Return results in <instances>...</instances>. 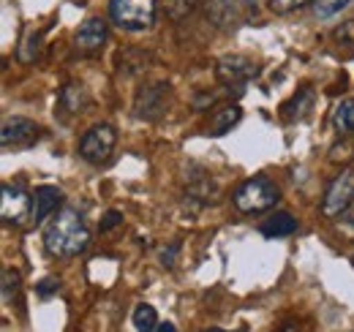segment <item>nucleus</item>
Listing matches in <instances>:
<instances>
[{
	"label": "nucleus",
	"mask_w": 354,
	"mask_h": 332,
	"mask_svg": "<svg viewBox=\"0 0 354 332\" xmlns=\"http://www.w3.org/2000/svg\"><path fill=\"white\" fill-rule=\"evenodd\" d=\"M90 246V232L85 226V218L74 208H63L46 226L44 248L55 259H74L85 253Z\"/></svg>",
	"instance_id": "f257e3e1"
},
{
	"label": "nucleus",
	"mask_w": 354,
	"mask_h": 332,
	"mask_svg": "<svg viewBox=\"0 0 354 332\" xmlns=\"http://www.w3.org/2000/svg\"><path fill=\"white\" fill-rule=\"evenodd\" d=\"M278 199H281V188L275 185V180H270L265 174L243 180L232 194V205L240 212H245V215H257V212L272 210L278 205Z\"/></svg>",
	"instance_id": "f03ea898"
},
{
	"label": "nucleus",
	"mask_w": 354,
	"mask_h": 332,
	"mask_svg": "<svg viewBox=\"0 0 354 332\" xmlns=\"http://www.w3.org/2000/svg\"><path fill=\"white\" fill-rule=\"evenodd\" d=\"M158 0H109V19L129 33L147 30L156 22Z\"/></svg>",
	"instance_id": "7ed1b4c3"
},
{
	"label": "nucleus",
	"mask_w": 354,
	"mask_h": 332,
	"mask_svg": "<svg viewBox=\"0 0 354 332\" xmlns=\"http://www.w3.org/2000/svg\"><path fill=\"white\" fill-rule=\"evenodd\" d=\"M115 145H118V131L112 125H93L80 139V158L93 166L106 164L112 158V153H115Z\"/></svg>",
	"instance_id": "20e7f679"
},
{
	"label": "nucleus",
	"mask_w": 354,
	"mask_h": 332,
	"mask_svg": "<svg viewBox=\"0 0 354 332\" xmlns=\"http://www.w3.org/2000/svg\"><path fill=\"white\" fill-rule=\"evenodd\" d=\"M33 212V194L22 188V183H3L0 188V218L8 226H22L30 221Z\"/></svg>",
	"instance_id": "39448f33"
},
{
	"label": "nucleus",
	"mask_w": 354,
	"mask_h": 332,
	"mask_svg": "<svg viewBox=\"0 0 354 332\" xmlns=\"http://www.w3.org/2000/svg\"><path fill=\"white\" fill-rule=\"evenodd\" d=\"M354 202V169L341 172L322 196V215L324 218H341Z\"/></svg>",
	"instance_id": "423d86ee"
},
{
	"label": "nucleus",
	"mask_w": 354,
	"mask_h": 332,
	"mask_svg": "<svg viewBox=\"0 0 354 332\" xmlns=\"http://www.w3.org/2000/svg\"><path fill=\"white\" fill-rule=\"evenodd\" d=\"M254 14H257V6L251 0H207V17L213 19V25L226 30L245 25Z\"/></svg>",
	"instance_id": "0eeeda50"
},
{
	"label": "nucleus",
	"mask_w": 354,
	"mask_h": 332,
	"mask_svg": "<svg viewBox=\"0 0 354 332\" xmlns=\"http://www.w3.org/2000/svg\"><path fill=\"white\" fill-rule=\"evenodd\" d=\"M167 101H169V82L142 84L133 98V112L142 120H158L167 112Z\"/></svg>",
	"instance_id": "6e6552de"
},
{
	"label": "nucleus",
	"mask_w": 354,
	"mask_h": 332,
	"mask_svg": "<svg viewBox=\"0 0 354 332\" xmlns=\"http://www.w3.org/2000/svg\"><path fill=\"white\" fill-rule=\"evenodd\" d=\"M41 136V128L28 120V118H6L0 128V145L3 150H22V147H33Z\"/></svg>",
	"instance_id": "1a4fd4ad"
},
{
	"label": "nucleus",
	"mask_w": 354,
	"mask_h": 332,
	"mask_svg": "<svg viewBox=\"0 0 354 332\" xmlns=\"http://www.w3.org/2000/svg\"><path fill=\"white\" fill-rule=\"evenodd\" d=\"M259 74V66L245 55H226L216 66V77L223 84H243Z\"/></svg>",
	"instance_id": "9d476101"
},
{
	"label": "nucleus",
	"mask_w": 354,
	"mask_h": 332,
	"mask_svg": "<svg viewBox=\"0 0 354 332\" xmlns=\"http://www.w3.org/2000/svg\"><path fill=\"white\" fill-rule=\"evenodd\" d=\"M109 39V28H106V19L101 17H90L80 25V30L74 33V46L85 55H95L104 49V44Z\"/></svg>",
	"instance_id": "9b49d317"
},
{
	"label": "nucleus",
	"mask_w": 354,
	"mask_h": 332,
	"mask_svg": "<svg viewBox=\"0 0 354 332\" xmlns=\"http://www.w3.org/2000/svg\"><path fill=\"white\" fill-rule=\"evenodd\" d=\"M63 205V191L57 185H39L33 191V212H30V221L39 226L44 223L49 215H55L57 208Z\"/></svg>",
	"instance_id": "f8f14e48"
},
{
	"label": "nucleus",
	"mask_w": 354,
	"mask_h": 332,
	"mask_svg": "<svg viewBox=\"0 0 354 332\" xmlns=\"http://www.w3.org/2000/svg\"><path fill=\"white\" fill-rule=\"evenodd\" d=\"M313 101H316L313 87H300V90L281 107L283 120H286V123H300V120H306L310 115V109H313Z\"/></svg>",
	"instance_id": "ddd939ff"
},
{
	"label": "nucleus",
	"mask_w": 354,
	"mask_h": 332,
	"mask_svg": "<svg viewBox=\"0 0 354 332\" xmlns=\"http://www.w3.org/2000/svg\"><path fill=\"white\" fill-rule=\"evenodd\" d=\"M57 104H60V112H68V115H82V112L88 109V104H90L88 87H85V84H80V82L66 84V87L60 90Z\"/></svg>",
	"instance_id": "4468645a"
},
{
	"label": "nucleus",
	"mask_w": 354,
	"mask_h": 332,
	"mask_svg": "<svg viewBox=\"0 0 354 332\" xmlns=\"http://www.w3.org/2000/svg\"><path fill=\"white\" fill-rule=\"evenodd\" d=\"M259 232L265 234L267 240H278V237H289L297 232V218L292 212H275L267 221H262Z\"/></svg>",
	"instance_id": "2eb2a0df"
},
{
	"label": "nucleus",
	"mask_w": 354,
	"mask_h": 332,
	"mask_svg": "<svg viewBox=\"0 0 354 332\" xmlns=\"http://www.w3.org/2000/svg\"><path fill=\"white\" fill-rule=\"evenodd\" d=\"M243 118V109L237 104H226V107H218L210 118V125H207V133L210 136H223L226 131H232V125L240 123Z\"/></svg>",
	"instance_id": "dca6fc26"
},
{
	"label": "nucleus",
	"mask_w": 354,
	"mask_h": 332,
	"mask_svg": "<svg viewBox=\"0 0 354 332\" xmlns=\"http://www.w3.org/2000/svg\"><path fill=\"white\" fill-rule=\"evenodd\" d=\"M39 49H41V30L28 28L25 36H22V42H19V46H17V60H19L22 66H30V63L39 57Z\"/></svg>",
	"instance_id": "f3484780"
},
{
	"label": "nucleus",
	"mask_w": 354,
	"mask_h": 332,
	"mask_svg": "<svg viewBox=\"0 0 354 332\" xmlns=\"http://www.w3.org/2000/svg\"><path fill=\"white\" fill-rule=\"evenodd\" d=\"M333 128H335L341 136L354 133V98L341 101V104L333 109Z\"/></svg>",
	"instance_id": "a211bd4d"
},
{
	"label": "nucleus",
	"mask_w": 354,
	"mask_h": 332,
	"mask_svg": "<svg viewBox=\"0 0 354 332\" xmlns=\"http://www.w3.org/2000/svg\"><path fill=\"white\" fill-rule=\"evenodd\" d=\"M158 324L161 322H158V313H156L153 305H147V302L136 305V311H133V327H136V332H156Z\"/></svg>",
	"instance_id": "6ab92c4d"
},
{
	"label": "nucleus",
	"mask_w": 354,
	"mask_h": 332,
	"mask_svg": "<svg viewBox=\"0 0 354 332\" xmlns=\"http://www.w3.org/2000/svg\"><path fill=\"white\" fill-rule=\"evenodd\" d=\"M349 3H352V0H313L310 6H313L316 19H330V17L341 14V11H344Z\"/></svg>",
	"instance_id": "aec40b11"
},
{
	"label": "nucleus",
	"mask_w": 354,
	"mask_h": 332,
	"mask_svg": "<svg viewBox=\"0 0 354 332\" xmlns=\"http://www.w3.org/2000/svg\"><path fill=\"white\" fill-rule=\"evenodd\" d=\"M346 136H349V133H346ZM346 136H341V142L330 147V161H333V164H338V161L346 164V161L354 158V133H352V139H346Z\"/></svg>",
	"instance_id": "412c9836"
},
{
	"label": "nucleus",
	"mask_w": 354,
	"mask_h": 332,
	"mask_svg": "<svg viewBox=\"0 0 354 332\" xmlns=\"http://www.w3.org/2000/svg\"><path fill=\"white\" fill-rule=\"evenodd\" d=\"M194 6H196V0H164V8H167V14H169V19H185L191 11H194Z\"/></svg>",
	"instance_id": "4be33fe9"
},
{
	"label": "nucleus",
	"mask_w": 354,
	"mask_h": 332,
	"mask_svg": "<svg viewBox=\"0 0 354 332\" xmlns=\"http://www.w3.org/2000/svg\"><path fill=\"white\" fill-rule=\"evenodd\" d=\"M17 291H19V273L11 270V267H6L3 270V302L11 305V299H14Z\"/></svg>",
	"instance_id": "5701e85b"
},
{
	"label": "nucleus",
	"mask_w": 354,
	"mask_h": 332,
	"mask_svg": "<svg viewBox=\"0 0 354 332\" xmlns=\"http://www.w3.org/2000/svg\"><path fill=\"white\" fill-rule=\"evenodd\" d=\"M306 3H313V0H270V8L275 14H289L295 8H303Z\"/></svg>",
	"instance_id": "b1692460"
},
{
	"label": "nucleus",
	"mask_w": 354,
	"mask_h": 332,
	"mask_svg": "<svg viewBox=\"0 0 354 332\" xmlns=\"http://www.w3.org/2000/svg\"><path fill=\"white\" fill-rule=\"evenodd\" d=\"M57 291H60V278H55V275H46L44 281L36 284V294H39V297H52V294H57Z\"/></svg>",
	"instance_id": "393cba45"
},
{
	"label": "nucleus",
	"mask_w": 354,
	"mask_h": 332,
	"mask_svg": "<svg viewBox=\"0 0 354 332\" xmlns=\"http://www.w3.org/2000/svg\"><path fill=\"white\" fill-rule=\"evenodd\" d=\"M333 39H335L338 44H354V19H349V22H344L341 28H335Z\"/></svg>",
	"instance_id": "a878e982"
},
{
	"label": "nucleus",
	"mask_w": 354,
	"mask_h": 332,
	"mask_svg": "<svg viewBox=\"0 0 354 332\" xmlns=\"http://www.w3.org/2000/svg\"><path fill=\"white\" fill-rule=\"evenodd\" d=\"M123 223V212L120 210H109L104 218H101V232H112L115 226Z\"/></svg>",
	"instance_id": "bb28decb"
},
{
	"label": "nucleus",
	"mask_w": 354,
	"mask_h": 332,
	"mask_svg": "<svg viewBox=\"0 0 354 332\" xmlns=\"http://www.w3.org/2000/svg\"><path fill=\"white\" fill-rule=\"evenodd\" d=\"M177 253H180V243L175 240V243H169V248L161 250V264H164V267H175Z\"/></svg>",
	"instance_id": "cd10ccee"
},
{
	"label": "nucleus",
	"mask_w": 354,
	"mask_h": 332,
	"mask_svg": "<svg viewBox=\"0 0 354 332\" xmlns=\"http://www.w3.org/2000/svg\"><path fill=\"white\" fill-rule=\"evenodd\" d=\"M341 221H346V223H349V226L354 229V202L349 205V210H346V212L341 215Z\"/></svg>",
	"instance_id": "c85d7f7f"
},
{
	"label": "nucleus",
	"mask_w": 354,
	"mask_h": 332,
	"mask_svg": "<svg viewBox=\"0 0 354 332\" xmlns=\"http://www.w3.org/2000/svg\"><path fill=\"white\" fill-rule=\"evenodd\" d=\"M156 332H177V327L172 324V322H164V324H158V330Z\"/></svg>",
	"instance_id": "c756f323"
},
{
	"label": "nucleus",
	"mask_w": 354,
	"mask_h": 332,
	"mask_svg": "<svg viewBox=\"0 0 354 332\" xmlns=\"http://www.w3.org/2000/svg\"><path fill=\"white\" fill-rule=\"evenodd\" d=\"M205 332H226V330H218V327H210V330H205Z\"/></svg>",
	"instance_id": "7c9ffc66"
},
{
	"label": "nucleus",
	"mask_w": 354,
	"mask_h": 332,
	"mask_svg": "<svg viewBox=\"0 0 354 332\" xmlns=\"http://www.w3.org/2000/svg\"><path fill=\"white\" fill-rule=\"evenodd\" d=\"M281 332H295V327H283Z\"/></svg>",
	"instance_id": "2f4dec72"
}]
</instances>
